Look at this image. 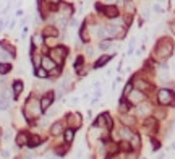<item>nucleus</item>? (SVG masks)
<instances>
[{
	"label": "nucleus",
	"instance_id": "47",
	"mask_svg": "<svg viewBox=\"0 0 175 159\" xmlns=\"http://www.w3.org/2000/svg\"><path fill=\"white\" fill-rule=\"evenodd\" d=\"M2 156H3V158H8V151L3 149V151H2Z\"/></svg>",
	"mask_w": 175,
	"mask_h": 159
},
{
	"label": "nucleus",
	"instance_id": "30",
	"mask_svg": "<svg viewBox=\"0 0 175 159\" xmlns=\"http://www.w3.org/2000/svg\"><path fill=\"white\" fill-rule=\"evenodd\" d=\"M31 60H33V65L37 68V67H41V60H42V57H41V55H39L37 52H34V54H33V57H31Z\"/></svg>",
	"mask_w": 175,
	"mask_h": 159
},
{
	"label": "nucleus",
	"instance_id": "39",
	"mask_svg": "<svg viewBox=\"0 0 175 159\" xmlns=\"http://www.w3.org/2000/svg\"><path fill=\"white\" fill-rule=\"evenodd\" d=\"M67 149H68V145H65V146H62V148H57V154L63 156L67 153Z\"/></svg>",
	"mask_w": 175,
	"mask_h": 159
},
{
	"label": "nucleus",
	"instance_id": "8",
	"mask_svg": "<svg viewBox=\"0 0 175 159\" xmlns=\"http://www.w3.org/2000/svg\"><path fill=\"white\" fill-rule=\"evenodd\" d=\"M54 98H55V94L52 93V91H49L47 94H44L42 96V99L39 102H41V109L42 110H47L50 106H52V102H54Z\"/></svg>",
	"mask_w": 175,
	"mask_h": 159
},
{
	"label": "nucleus",
	"instance_id": "38",
	"mask_svg": "<svg viewBox=\"0 0 175 159\" xmlns=\"http://www.w3.org/2000/svg\"><path fill=\"white\" fill-rule=\"evenodd\" d=\"M96 34H97L99 39H104L106 37V28H97L96 29Z\"/></svg>",
	"mask_w": 175,
	"mask_h": 159
},
{
	"label": "nucleus",
	"instance_id": "35",
	"mask_svg": "<svg viewBox=\"0 0 175 159\" xmlns=\"http://www.w3.org/2000/svg\"><path fill=\"white\" fill-rule=\"evenodd\" d=\"M118 149H122V151H130V149H131V146H130V143H128V141H125V140H123V141L120 143Z\"/></svg>",
	"mask_w": 175,
	"mask_h": 159
},
{
	"label": "nucleus",
	"instance_id": "42",
	"mask_svg": "<svg viewBox=\"0 0 175 159\" xmlns=\"http://www.w3.org/2000/svg\"><path fill=\"white\" fill-rule=\"evenodd\" d=\"M152 148H154V149H157V148H159V141H156V140H152Z\"/></svg>",
	"mask_w": 175,
	"mask_h": 159
},
{
	"label": "nucleus",
	"instance_id": "32",
	"mask_svg": "<svg viewBox=\"0 0 175 159\" xmlns=\"http://www.w3.org/2000/svg\"><path fill=\"white\" fill-rule=\"evenodd\" d=\"M8 107H10V102H8V99L0 98V110H7Z\"/></svg>",
	"mask_w": 175,
	"mask_h": 159
},
{
	"label": "nucleus",
	"instance_id": "13",
	"mask_svg": "<svg viewBox=\"0 0 175 159\" xmlns=\"http://www.w3.org/2000/svg\"><path fill=\"white\" fill-rule=\"evenodd\" d=\"M16 145L18 146H26L28 145V141H29V135L26 133V131H20V133L16 135Z\"/></svg>",
	"mask_w": 175,
	"mask_h": 159
},
{
	"label": "nucleus",
	"instance_id": "41",
	"mask_svg": "<svg viewBox=\"0 0 175 159\" xmlns=\"http://www.w3.org/2000/svg\"><path fill=\"white\" fill-rule=\"evenodd\" d=\"M133 47H135V39H131V41H130V49H128V55L133 52Z\"/></svg>",
	"mask_w": 175,
	"mask_h": 159
},
{
	"label": "nucleus",
	"instance_id": "44",
	"mask_svg": "<svg viewBox=\"0 0 175 159\" xmlns=\"http://www.w3.org/2000/svg\"><path fill=\"white\" fill-rule=\"evenodd\" d=\"M26 159H34V154L33 153H26Z\"/></svg>",
	"mask_w": 175,
	"mask_h": 159
},
{
	"label": "nucleus",
	"instance_id": "46",
	"mask_svg": "<svg viewBox=\"0 0 175 159\" xmlns=\"http://www.w3.org/2000/svg\"><path fill=\"white\" fill-rule=\"evenodd\" d=\"M86 52H88V55H93L94 50H93V47H88V49H86Z\"/></svg>",
	"mask_w": 175,
	"mask_h": 159
},
{
	"label": "nucleus",
	"instance_id": "22",
	"mask_svg": "<svg viewBox=\"0 0 175 159\" xmlns=\"http://www.w3.org/2000/svg\"><path fill=\"white\" fill-rule=\"evenodd\" d=\"M63 138H65L67 145H70V143L73 141V138H75V130H71V128L65 130V131H63Z\"/></svg>",
	"mask_w": 175,
	"mask_h": 159
},
{
	"label": "nucleus",
	"instance_id": "17",
	"mask_svg": "<svg viewBox=\"0 0 175 159\" xmlns=\"http://www.w3.org/2000/svg\"><path fill=\"white\" fill-rule=\"evenodd\" d=\"M41 143H42V138L39 135H31V136H29V141H28V146L29 148H37Z\"/></svg>",
	"mask_w": 175,
	"mask_h": 159
},
{
	"label": "nucleus",
	"instance_id": "16",
	"mask_svg": "<svg viewBox=\"0 0 175 159\" xmlns=\"http://www.w3.org/2000/svg\"><path fill=\"white\" fill-rule=\"evenodd\" d=\"M0 47H2L5 52H8L10 57H15V55H16V49H15L12 44H8L7 41H2V42H0Z\"/></svg>",
	"mask_w": 175,
	"mask_h": 159
},
{
	"label": "nucleus",
	"instance_id": "40",
	"mask_svg": "<svg viewBox=\"0 0 175 159\" xmlns=\"http://www.w3.org/2000/svg\"><path fill=\"white\" fill-rule=\"evenodd\" d=\"M33 42L34 44H41V36H39V34H36V36H33Z\"/></svg>",
	"mask_w": 175,
	"mask_h": 159
},
{
	"label": "nucleus",
	"instance_id": "23",
	"mask_svg": "<svg viewBox=\"0 0 175 159\" xmlns=\"http://www.w3.org/2000/svg\"><path fill=\"white\" fill-rule=\"evenodd\" d=\"M131 135H133V131L130 130V127H122V130H120V136H122L123 140H130Z\"/></svg>",
	"mask_w": 175,
	"mask_h": 159
},
{
	"label": "nucleus",
	"instance_id": "28",
	"mask_svg": "<svg viewBox=\"0 0 175 159\" xmlns=\"http://www.w3.org/2000/svg\"><path fill=\"white\" fill-rule=\"evenodd\" d=\"M122 123L126 127H133L135 125V118L130 117V115H122Z\"/></svg>",
	"mask_w": 175,
	"mask_h": 159
},
{
	"label": "nucleus",
	"instance_id": "25",
	"mask_svg": "<svg viewBox=\"0 0 175 159\" xmlns=\"http://www.w3.org/2000/svg\"><path fill=\"white\" fill-rule=\"evenodd\" d=\"M88 26H86V23L81 26V29H80V37H81V41H84V42H88L89 41V34H88Z\"/></svg>",
	"mask_w": 175,
	"mask_h": 159
},
{
	"label": "nucleus",
	"instance_id": "1",
	"mask_svg": "<svg viewBox=\"0 0 175 159\" xmlns=\"http://www.w3.org/2000/svg\"><path fill=\"white\" fill-rule=\"evenodd\" d=\"M172 52H174V42H172L169 37L161 39V41L157 42V45H156V49H154V55L157 59H161V60L169 59L172 55Z\"/></svg>",
	"mask_w": 175,
	"mask_h": 159
},
{
	"label": "nucleus",
	"instance_id": "33",
	"mask_svg": "<svg viewBox=\"0 0 175 159\" xmlns=\"http://www.w3.org/2000/svg\"><path fill=\"white\" fill-rule=\"evenodd\" d=\"M130 106H131V104L128 102V99H126V101H125V99H122V102H120V112H123V110L126 112V110L130 109Z\"/></svg>",
	"mask_w": 175,
	"mask_h": 159
},
{
	"label": "nucleus",
	"instance_id": "24",
	"mask_svg": "<svg viewBox=\"0 0 175 159\" xmlns=\"http://www.w3.org/2000/svg\"><path fill=\"white\" fill-rule=\"evenodd\" d=\"M60 10H63V17H70L71 15V12H73V8H71V5L70 3H62L60 2Z\"/></svg>",
	"mask_w": 175,
	"mask_h": 159
},
{
	"label": "nucleus",
	"instance_id": "43",
	"mask_svg": "<svg viewBox=\"0 0 175 159\" xmlns=\"http://www.w3.org/2000/svg\"><path fill=\"white\" fill-rule=\"evenodd\" d=\"M156 115H157V117H164V115H165V112H162V110H157V112H156Z\"/></svg>",
	"mask_w": 175,
	"mask_h": 159
},
{
	"label": "nucleus",
	"instance_id": "5",
	"mask_svg": "<svg viewBox=\"0 0 175 159\" xmlns=\"http://www.w3.org/2000/svg\"><path fill=\"white\" fill-rule=\"evenodd\" d=\"M94 125H96V127H106V128H112L114 122H112V118H110V114L104 112L102 115H99V117H97V120L94 122Z\"/></svg>",
	"mask_w": 175,
	"mask_h": 159
},
{
	"label": "nucleus",
	"instance_id": "49",
	"mask_svg": "<svg viewBox=\"0 0 175 159\" xmlns=\"http://www.w3.org/2000/svg\"><path fill=\"white\" fill-rule=\"evenodd\" d=\"M107 2H109V3H114V2H115V0H107Z\"/></svg>",
	"mask_w": 175,
	"mask_h": 159
},
{
	"label": "nucleus",
	"instance_id": "48",
	"mask_svg": "<svg viewBox=\"0 0 175 159\" xmlns=\"http://www.w3.org/2000/svg\"><path fill=\"white\" fill-rule=\"evenodd\" d=\"M16 17H23V10H18V12H16Z\"/></svg>",
	"mask_w": 175,
	"mask_h": 159
},
{
	"label": "nucleus",
	"instance_id": "31",
	"mask_svg": "<svg viewBox=\"0 0 175 159\" xmlns=\"http://www.w3.org/2000/svg\"><path fill=\"white\" fill-rule=\"evenodd\" d=\"M117 151H118V145H115V143H109L107 145V153L109 154H115Z\"/></svg>",
	"mask_w": 175,
	"mask_h": 159
},
{
	"label": "nucleus",
	"instance_id": "4",
	"mask_svg": "<svg viewBox=\"0 0 175 159\" xmlns=\"http://www.w3.org/2000/svg\"><path fill=\"white\" fill-rule=\"evenodd\" d=\"M157 101H159L161 106H169V104L174 106V104H175L174 91H170V89H161L157 93Z\"/></svg>",
	"mask_w": 175,
	"mask_h": 159
},
{
	"label": "nucleus",
	"instance_id": "37",
	"mask_svg": "<svg viewBox=\"0 0 175 159\" xmlns=\"http://www.w3.org/2000/svg\"><path fill=\"white\" fill-rule=\"evenodd\" d=\"M73 67H75V70H76V72H80V70H81V67H83V57H78Z\"/></svg>",
	"mask_w": 175,
	"mask_h": 159
},
{
	"label": "nucleus",
	"instance_id": "21",
	"mask_svg": "<svg viewBox=\"0 0 175 159\" xmlns=\"http://www.w3.org/2000/svg\"><path fill=\"white\" fill-rule=\"evenodd\" d=\"M128 143H130L131 149H138V148H139V145H141V138H139V136H138L136 133H133V135H131V138H130V141H128Z\"/></svg>",
	"mask_w": 175,
	"mask_h": 159
},
{
	"label": "nucleus",
	"instance_id": "14",
	"mask_svg": "<svg viewBox=\"0 0 175 159\" xmlns=\"http://www.w3.org/2000/svg\"><path fill=\"white\" fill-rule=\"evenodd\" d=\"M112 57H114V54H112V55H110V54H104V55H101V57L97 59V62H96V68H102L106 63H109V62L112 60Z\"/></svg>",
	"mask_w": 175,
	"mask_h": 159
},
{
	"label": "nucleus",
	"instance_id": "20",
	"mask_svg": "<svg viewBox=\"0 0 175 159\" xmlns=\"http://www.w3.org/2000/svg\"><path fill=\"white\" fill-rule=\"evenodd\" d=\"M149 112H151V106H149V104H141V106L138 107V112H136V114H138L139 117H148Z\"/></svg>",
	"mask_w": 175,
	"mask_h": 159
},
{
	"label": "nucleus",
	"instance_id": "10",
	"mask_svg": "<svg viewBox=\"0 0 175 159\" xmlns=\"http://www.w3.org/2000/svg\"><path fill=\"white\" fill-rule=\"evenodd\" d=\"M144 130H148L151 133V131H156V128H157V120H156V117H151V115H148L146 118H144Z\"/></svg>",
	"mask_w": 175,
	"mask_h": 159
},
{
	"label": "nucleus",
	"instance_id": "15",
	"mask_svg": "<svg viewBox=\"0 0 175 159\" xmlns=\"http://www.w3.org/2000/svg\"><path fill=\"white\" fill-rule=\"evenodd\" d=\"M42 36L44 37H57L58 36V29L55 28V26H47V28H44V31H42Z\"/></svg>",
	"mask_w": 175,
	"mask_h": 159
},
{
	"label": "nucleus",
	"instance_id": "45",
	"mask_svg": "<svg viewBox=\"0 0 175 159\" xmlns=\"http://www.w3.org/2000/svg\"><path fill=\"white\" fill-rule=\"evenodd\" d=\"M52 5H60V0H49Z\"/></svg>",
	"mask_w": 175,
	"mask_h": 159
},
{
	"label": "nucleus",
	"instance_id": "3",
	"mask_svg": "<svg viewBox=\"0 0 175 159\" xmlns=\"http://www.w3.org/2000/svg\"><path fill=\"white\" fill-rule=\"evenodd\" d=\"M67 54H68V50L63 47V45H57V47H54L52 50H50V55L49 57L52 59L57 65H62L63 63V60H65V57H67Z\"/></svg>",
	"mask_w": 175,
	"mask_h": 159
},
{
	"label": "nucleus",
	"instance_id": "12",
	"mask_svg": "<svg viewBox=\"0 0 175 159\" xmlns=\"http://www.w3.org/2000/svg\"><path fill=\"white\" fill-rule=\"evenodd\" d=\"M102 15H106L107 18L115 20V18L118 17V10H117L115 5H107V7H104V10H102Z\"/></svg>",
	"mask_w": 175,
	"mask_h": 159
},
{
	"label": "nucleus",
	"instance_id": "27",
	"mask_svg": "<svg viewBox=\"0 0 175 159\" xmlns=\"http://www.w3.org/2000/svg\"><path fill=\"white\" fill-rule=\"evenodd\" d=\"M34 73H36V76H37V78H41V80H44V78L49 76V72H47V70H44L42 67H37Z\"/></svg>",
	"mask_w": 175,
	"mask_h": 159
},
{
	"label": "nucleus",
	"instance_id": "2",
	"mask_svg": "<svg viewBox=\"0 0 175 159\" xmlns=\"http://www.w3.org/2000/svg\"><path fill=\"white\" fill-rule=\"evenodd\" d=\"M42 109H41V102L37 101L34 96H31V98L26 101L25 104V109H23V114H25V117L28 118V120H33V118H37L39 115H41Z\"/></svg>",
	"mask_w": 175,
	"mask_h": 159
},
{
	"label": "nucleus",
	"instance_id": "7",
	"mask_svg": "<svg viewBox=\"0 0 175 159\" xmlns=\"http://www.w3.org/2000/svg\"><path fill=\"white\" fill-rule=\"evenodd\" d=\"M126 99H128L130 104H139V102H143V99H144V93H141V91H138V89H133L128 96H126Z\"/></svg>",
	"mask_w": 175,
	"mask_h": 159
},
{
	"label": "nucleus",
	"instance_id": "6",
	"mask_svg": "<svg viewBox=\"0 0 175 159\" xmlns=\"http://www.w3.org/2000/svg\"><path fill=\"white\" fill-rule=\"evenodd\" d=\"M81 123H83L81 115L78 114V112L68 115V125H70V128H71V130H78V128L81 127Z\"/></svg>",
	"mask_w": 175,
	"mask_h": 159
},
{
	"label": "nucleus",
	"instance_id": "50",
	"mask_svg": "<svg viewBox=\"0 0 175 159\" xmlns=\"http://www.w3.org/2000/svg\"><path fill=\"white\" fill-rule=\"evenodd\" d=\"M0 136H2V128H0Z\"/></svg>",
	"mask_w": 175,
	"mask_h": 159
},
{
	"label": "nucleus",
	"instance_id": "26",
	"mask_svg": "<svg viewBox=\"0 0 175 159\" xmlns=\"http://www.w3.org/2000/svg\"><path fill=\"white\" fill-rule=\"evenodd\" d=\"M118 33V28L115 25H110V26H106V36H117Z\"/></svg>",
	"mask_w": 175,
	"mask_h": 159
},
{
	"label": "nucleus",
	"instance_id": "29",
	"mask_svg": "<svg viewBox=\"0 0 175 159\" xmlns=\"http://www.w3.org/2000/svg\"><path fill=\"white\" fill-rule=\"evenodd\" d=\"M10 70H12V65H10L8 62H2V63H0V73L2 75H7Z\"/></svg>",
	"mask_w": 175,
	"mask_h": 159
},
{
	"label": "nucleus",
	"instance_id": "11",
	"mask_svg": "<svg viewBox=\"0 0 175 159\" xmlns=\"http://www.w3.org/2000/svg\"><path fill=\"white\" fill-rule=\"evenodd\" d=\"M41 67L44 70H47V72H52L54 68H57V63H55V62L49 57V55H44L42 60H41Z\"/></svg>",
	"mask_w": 175,
	"mask_h": 159
},
{
	"label": "nucleus",
	"instance_id": "18",
	"mask_svg": "<svg viewBox=\"0 0 175 159\" xmlns=\"http://www.w3.org/2000/svg\"><path fill=\"white\" fill-rule=\"evenodd\" d=\"M21 93H23V81L21 80H15L13 81V94H15V98H18Z\"/></svg>",
	"mask_w": 175,
	"mask_h": 159
},
{
	"label": "nucleus",
	"instance_id": "19",
	"mask_svg": "<svg viewBox=\"0 0 175 159\" xmlns=\"http://www.w3.org/2000/svg\"><path fill=\"white\" fill-rule=\"evenodd\" d=\"M62 131H63V123H62V122H55V123H52V127H50V133H52L54 136L60 135Z\"/></svg>",
	"mask_w": 175,
	"mask_h": 159
},
{
	"label": "nucleus",
	"instance_id": "36",
	"mask_svg": "<svg viewBox=\"0 0 175 159\" xmlns=\"http://www.w3.org/2000/svg\"><path fill=\"white\" fill-rule=\"evenodd\" d=\"M110 45H112V41H102V42H99V49L106 50V49H109Z\"/></svg>",
	"mask_w": 175,
	"mask_h": 159
},
{
	"label": "nucleus",
	"instance_id": "9",
	"mask_svg": "<svg viewBox=\"0 0 175 159\" xmlns=\"http://www.w3.org/2000/svg\"><path fill=\"white\" fill-rule=\"evenodd\" d=\"M133 88H136V89L141 91V93H146V91L152 89V86H151L148 81H144V80H138V78H135V80H133Z\"/></svg>",
	"mask_w": 175,
	"mask_h": 159
},
{
	"label": "nucleus",
	"instance_id": "34",
	"mask_svg": "<svg viewBox=\"0 0 175 159\" xmlns=\"http://www.w3.org/2000/svg\"><path fill=\"white\" fill-rule=\"evenodd\" d=\"M131 91H133V83H126L125 85V88H123V96H128V94L131 93Z\"/></svg>",
	"mask_w": 175,
	"mask_h": 159
}]
</instances>
